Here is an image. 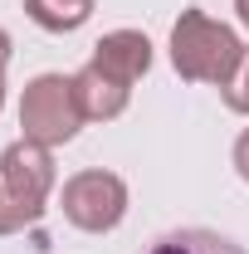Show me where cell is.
<instances>
[{
  "label": "cell",
  "instance_id": "obj_1",
  "mask_svg": "<svg viewBox=\"0 0 249 254\" xmlns=\"http://www.w3.org/2000/svg\"><path fill=\"white\" fill-rule=\"evenodd\" d=\"M245 59V39L230 30L225 20H210L205 10H181L171 25V68L186 83H210L225 88L235 78V68Z\"/></svg>",
  "mask_w": 249,
  "mask_h": 254
},
{
  "label": "cell",
  "instance_id": "obj_2",
  "mask_svg": "<svg viewBox=\"0 0 249 254\" xmlns=\"http://www.w3.org/2000/svg\"><path fill=\"white\" fill-rule=\"evenodd\" d=\"M83 132V108L73 98V78L63 73H34L20 93V137L39 147H63Z\"/></svg>",
  "mask_w": 249,
  "mask_h": 254
},
{
  "label": "cell",
  "instance_id": "obj_3",
  "mask_svg": "<svg viewBox=\"0 0 249 254\" xmlns=\"http://www.w3.org/2000/svg\"><path fill=\"white\" fill-rule=\"evenodd\" d=\"M54 181H59V171H54V152L49 147L20 137V142H10L0 152V190H5V205H10V215H15L20 230L44 220Z\"/></svg>",
  "mask_w": 249,
  "mask_h": 254
},
{
  "label": "cell",
  "instance_id": "obj_4",
  "mask_svg": "<svg viewBox=\"0 0 249 254\" xmlns=\"http://www.w3.org/2000/svg\"><path fill=\"white\" fill-rule=\"evenodd\" d=\"M59 210L63 220L83 235H108L127 220V181L118 171H103V166H88V171H73L59 190Z\"/></svg>",
  "mask_w": 249,
  "mask_h": 254
},
{
  "label": "cell",
  "instance_id": "obj_5",
  "mask_svg": "<svg viewBox=\"0 0 249 254\" xmlns=\"http://www.w3.org/2000/svg\"><path fill=\"white\" fill-rule=\"evenodd\" d=\"M88 64H98L103 73H113L118 83L132 88V83L147 78V68H152V39L142 30H113V34H103L93 44Z\"/></svg>",
  "mask_w": 249,
  "mask_h": 254
},
{
  "label": "cell",
  "instance_id": "obj_6",
  "mask_svg": "<svg viewBox=\"0 0 249 254\" xmlns=\"http://www.w3.org/2000/svg\"><path fill=\"white\" fill-rule=\"evenodd\" d=\"M68 78H73V98L83 108V123H113V118H123L127 103H132V88L118 83L113 73H103L98 64H83Z\"/></svg>",
  "mask_w": 249,
  "mask_h": 254
},
{
  "label": "cell",
  "instance_id": "obj_7",
  "mask_svg": "<svg viewBox=\"0 0 249 254\" xmlns=\"http://www.w3.org/2000/svg\"><path fill=\"white\" fill-rule=\"evenodd\" d=\"M142 254H245L230 235H220V230H200V225H186V230H171V235H161L152 240Z\"/></svg>",
  "mask_w": 249,
  "mask_h": 254
},
{
  "label": "cell",
  "instance_id": "obj_8",
  "mask_svg": "<svg viewBox=\"0 0 249 254\" xmlns=\"http://www.w3.org/2000/svg\"><path fill=\"white\" fill-rule=\"evenodd\" d=\"M93 5L98 0H25V15L49 34H73L93 20Z\"/></svg>",
  "mask_w": 249,
  "mask_h": 254
},
{
  "label": "cell",
  "instance_id": "obj_9",
  "mask_svg": "<svg viewBox=\"0 0 249 254\" xmlns=\"http://www.w3.org/2000/svg\"><path fill=\"white\" fill-rule=\"evenodd\" d=\"M220 98H225V108H230V113L249 118V44H245V59H240V68H235V78L220 88Z\"/></svg>",
  "mask_w": 249,
  "mask_h": 254
},
{
  "label": "cell",
  "instance_id": "obj_10",
  "mask_svg": "<svg viewBox=\"0 0 249 254\" xmlns=\"http://www.w3.org/2000/svg\"><path fill=\"white\" fill-rule=\"evenodd\" d=\"M230 161H235V171H240V181H249V127L235 137V152H230Z\"/></svg>",
  "mask_w": 249,
  "mask_h": 254
},
{
  "label": "cell",
  "instance_id": "obj_11",
  "mask_svg": "<svg viewBox=\"0 0 249 254\" xmlns=\"http://www.w3.org/2000/svg\"><path fill=\"white\" fill-rule=\"evenodd\" d=\"M5 68H10V34L0 30V108H5Z\"/></svg>",
  "mask_w": 249,
  "mask_h": 254
},
{
  "label": "cell",
  "instance_id": "obj_12",
  "mask_svg": "<svg viewBox=\"0 0 249 254\" xmlns=\"http://www.w3.org/2000/svg\"><path fill=\"white\" fill-rule=\"evenodd\" d=\"M20 225H15V215H10V205H5V190H0V235H15Z\"/></svg>",
  "mask_w": 249,
  "mask_h": 254
},
{
  "label": "cell",
  "instance_id": "obj_13",
  "mask_svg": "<svg viewBox=\"0 0 249 254\" xmlns=\"http://www.w3.org/2000/svg\"><path fill=\"white\" fill-rule=\"evenodd\" d=\"M235 20H240V25L249 30V0H235Z\"/></svg>",
  "mask_w": 249,
  "mask_h": 254
}]
</instances>
